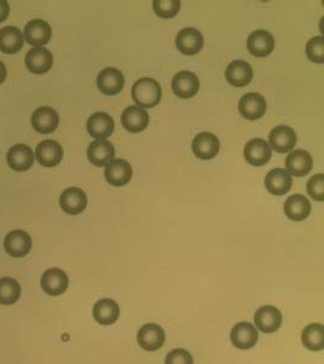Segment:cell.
I'll use <instances>...</instances> for the list:
<instances>
[{
  "label": "cell",
  "mask_w": 324,
  "mask_h": 364,
  "mask_svg": "<svg viewBox=\"0 0 324 364\" xmlns=\"http://www.w3.org/2000/svg\"><path fill=\"white\" fill-rule=\"evenodd\" d=\"M10 13V5L6 0H0V22H4Z\"/></svg>",
  "instance_id": "obj_37"
},
{
  "label": "cell",
  "mask_w": 324,
  "mask_h": 364,
  "mask_svg": "<svg viewBox=\"0 0 324 364\" xmlns=\"http://www.w3.org/2000/svg\"><path fill=\"white\" fill-rule=\"evenodd\" d=\"M271 156V147L262 138H253L245 145V158L249 164L262 167L268 163Z\"/></svg>",
  "instance_id": "obj_17"
},
{
  "label": "cell",
  "mask_w": 324,
  "mask_h": 364,
  "mask_svg": "<svg viewBox=\"0 0 324 364\" xmlns=\"http://www.w3.org/2000/svg\"><path fill=\"white\" fill-rule=\"evenodd\" d=\"M165 364H193V357L185 349H175L165 357Z\"/></svg>",
  "instance_id": "obj_36"
},
{
  "label": "cell",
  "mask_w": 324,
  "mask_h": 364,
  "mask_svg": "<svg viewBox=\"0 0 324 364\" xmlns=\"http://www.w3.org/2000/svg\"><path fill=\"white\" fill-rule=\"evenodd\" d=\"M307 192L311 195L312 198L318 202H322L324 198V175L317 174L312 176L307 182Z\"/></svg>",
  "instance_id": "obj_35"
},
{
  "label": "cell",
  "mask_w": 324,
  "mask_h": 364,
  "mask_svg": "<svg viewBox=\"0 0 324 364\" xmlns=\"http://www.w3.org/2000/svg\"><path fill=\"white\" fill-rule=\"evenodd\" d=\"M23 36L28 44L41 48L43 45L48 44L51 39V27L44 20L36 18L27 23Z\"/></svg>",
  "instance_id": "obj_11"
},
{
  "label": "cell",
  "mask_w": 324,
  "mask_h": 364,
  "mask_svg": "<svg viewBox=\"0 0 324 364\" xmlns=\"http://www.w3.org/2000/svg\"><path fill=\"white\" fill-rule=\"evenodd\" d=\"M238 110L245 119H260L267 110L266 100L258 93H245L240 98Z\"/></svg>",
  "instance_id": "obj_4"
},
{
  "label": "cell",
  "mask_w": 324,
  "mask_h": 364,
  "mask_svg": "<svg viewBox=\"0 0 324 364\" xmlns=\"http://www.w3.org/2000/svg\"><path fill=\"white\" fill-rule=\"evenodd\" d=\"M105 178L112 186H125L133 178V168L124 160H112L106 165Z\"/></svg>",
  "instance_id": "obj_15"
},
{
  "label": "cell",
  "mask_w": 324,
  "mask_h": 364,
  "mask_svg": "<svg viewBox=\"0 0 324 364\" xmlns=\"http://www.w3.org/2000/svg\"><path fill=\"white\" fill-rule=\"evenodd\" d=\"M148 122H150L148 113L141 107H128L122 115V124L130 133H141L146 129Z\"/></svg>",
  "instance_id": "obj_25"
},
{
  "label": "cell",
  "mask_w": 324,
  "mask_h": 364,
  "mask_svg": "<svg viewBox=\"0 0 324 364\" xmlns=\"http://www.w3.org/2000/svg\"><path fill=\"white\" fill-rule=\"evenodd\" d=\"M60 205L63 212L70 215L83 213L88 205V198L85 192L78 187H70L60 195Z\"/></svg>",
  "instance_id": "obj_14"
},
{
  "label": "cell",
  "mask_w": 324,
  "mask_h": 364,
  "mask_svg": "<svg viewBox=\"0 0 324 364\" xmlns=\"http://www.w3.org/2000/svg\"><path fill=\"white\" fill-rule=\"evenodd\" d=\"M25 63L28 71L34 74H45L51 70L53 63V53L49 50L41 48H33L27 53Z\"/></svg>",
  "instance_id": "obj_10"
},
{
  "label": "cell",
  "mask_w": 324,
  "mask_h": 364,
  "mask_svg": "<svg viewBox=\"0 0 324 364\" xmlns=\"http://www.w3.org/2000/svg\"><path fill=\"white\" fill-rule=\"evenodd\" d=\"M220 150V141L214 134L203 131L198 134L192 143V151L198 160H213Z\"/></svg>",
  "instance_id": "obj_7"
},
{
  "label": "cell",
  "mask_w": 324,
  "mask_h": 364,
  "mask_svg": "<svg viewBox=\"0 0 324 364\" xmlns=\"http://www.w3.org/2000/svg\"><path fill=\"white\" fill-rule=\"evenodd\" d=\"M307 58L315 63H324V38L322 36L313 37L307 41Z\"/></svg>",
  "instance_id": "obj_34"
},
{
  "label": "cell",
  "mask_w": 324,
  "mask_h": 364,
  "mask_svg": "<svg viewBox=\"0 0 324 364\" xmlns=\"http://www.w3.org/2000/svg\"><path fill=\"white\" fill-rule=\"evenodd\" d=\"M21 297V287L18 282L10 277L0 278V305H13Z\"/></svg>",
  "instance_id": "obj_32"
},
{
  "label": "cell",
  "mask_w": 324,
  "mask_h": 364,
  "mask_svg": "<svg viewBox=\"0 0 324 364\" xmlns=\"http://www.w3.org/2000/svg\"><path fill=\"white\" fill-rule=\"evenodd\" d=\"M181 3L179 0H155L153 10L163 18H171L180 11Z\"/></svg>",
  "instance_id": "obj_33"
},
{
  "label": "cell",
  "mask_w": 324,
  "mask_h": 364,
  "mask_svg": "<svg viewBox=\"0 0 324 364\" xmlns=\"http://www.w3.org/2000/svg\"><path fill=\"white\" fill-rule=\"evenodd\" d=\"M6 160L10 168L15 171H27L34 163V155L31 147L20 143L10 148Z\"/></svg>",
  "instance_id": "obj_24"
},
{
  "label": "cell",
  "mask_w": 324,
  "mask_h": 364,
  "mask_svg": "<svg viewBox=\"0 0 324 364\" xmlns=\"http://www.w3.org/2000/svg\"><path fill=\"white\" fill-rule=\"evenodd\" d=\"M304 346L311 351H322L324 349V328L320 323H311L302 330Z\"/></svg>",
  "instance_id": "obj_31"
},
{
  "label": "cell",
  "mask_w": 324,
  "mask_h": 364,
  "mask_svg": "<svg viewBox=\"0 0 324 364\" xmlns=\"http://www.w3.org/2000/svg\"><path fill=\"white\" fill-rule=\"evenodd\" d=\"M313 167V160L310 153L304 150H295L289 153V156L285 160V171L292 174L294 176H305L310 173Z\"/></svg>",
  "instance_id": "obj_21"
},
{
  "label": "cell",
  "mask_w": 324,
  "mask_h": 364,
  "mask_svg": "<svg viewBox=\"0 0 324 364\" xmlns=\"http://www.w3.org/2000/svg\"><path fill=\"white\" fill-rule=\"evenodd\" d=\"M171 88L179 98H191L200 90V79L192 72H179L178 74L174 76Z\"/></svg>",
  "instance_id": "obj_16"
},
{
  "label": "cell",
  "mask_w": 324,
  "mask_h": 364,
  "mask_svg": "<svg viewBox=\"0 0 324 364\" xmlns=\"http://www.w3.org/2000/svg\"><path fill=\"white\" fill-rule=\"evenodd\" d=\"M285 213L292 221H302L311 213V203L305 195H290L285 200Z\"/></svg>",
  "instance_id": "obj_29"
},
{
  "label": "cell",
  "mask_w": 324,
  "mask_h": 364,
  "mask_svg": "<svg viewBox=\"0 0 324 364\" xmlns=\"http://www.w3.org/2000/svg\"><path fill=\"white\" fill-rule=\"evenodd\" d=\"M36 158L43 167H56L63 158V146L58 141L44 140L37 146Z\"/></svg>",
  "instance_id": "obj_18"
},
{
  "label": "cell",
  "mask_w": 324,
  "mask_h": 364,
  "mask_svg": "<svg viewBox=\"0 0 324 364\" xmlns=\"http://www.w3.org/2000/svg\"><path fill=\"white\" fill-rule=\"evenodd\" d=\"M96 83L98 90L105 95H117L124 88V76L119 70L107 67L98 73Z\"/></svg>",
  "instance_id": "obj_12"
},
{
  "label": "cell",
  "mask_w": 324,
  "mask_h": 364,
  "mask_svg": "<svg viewBox=\"0 0 324 364\" xmlns=\"http://www.w3.org/2000/svg\"><path fill=\"white\" fill-rule=\"evenodd\" d=\"M293 186V178L285 169L276 168L267 174L265 187L273 195H283L290 191Z\"/></svg>",
  "instance_id": "obj_27"
},
{
  "label": "cell",
  "mask_w": 324,
  "mask_h": 364,
  "mask_svg": "<svg viewBox=\"0 0 324 364\" xmlns=\"http://www.w3.org/2000/svg\"><path fill=\"white\" fill-rule=\"evenodd\" d=\"M115 146L110 141L96 140L88 147V158L96 167H105L115 158Z\"/></svg>",
  "instance_id": "obj_28"
},
{
  "label": "cell",
  "mask_w": 324,
  "mask_h": 364,
  "mask_svg": "<svg viewBox=\"0 0 324 364\" xmlns=\"http://www.w3.org/2000/svg\"><path fill=\"white\" fill-rule=\"evenodd\" d=\"M6 76H8V70H6L4 63L0 61V84L4 83V80L6 79Z\"/></svg>",
  "instance_id": "obj_38"
},
{
  "label": "cell",
  "mask_w": 324,
  "mask_h": 364,
  "mask_svg": "<svg viewBox=\"0 0 324 364\" xmlns=\"http://www.w3.org/2000/svg\"><path fill=\"white\" fill-rule=\"evenodd\" d=\"M225 77L227 83L237 88H243L253 79V68L243 60H235L227 66Z\"/></svg>",
  "instance_id": "obj_22"
},
{
  "label": "cell",
  "mask_w": 324,
  "mask_h": 364,
  "mask_svg": "<svg viewBox=\"0 0 324 364\" xmlns=\"http://www.w3.org/2000/svg\"><path fill=\"white\" fill-rule=\"evenodd\" d=\"M259 340L258 330L249 322H240L232 328L231 342L240 350L253 349Z\"/></svg>",
  "instance_id": "obj_8"
},
{
  "label": "cell",
  "mask_w": 324,
  "mask_h": 364,
  "mask_svg": "<svg viewBox=\"0 0 324 364\" xmlns=\"http://www.w3.org/2000/svg\"><path fill=\"white\" fill-rule=\"evenodd\" d=\"M268 141L272 148L278 153H287L292 151L297 143L298 138L297 134L290 126L287 125H278L272 129L268 136Z\"/></svg>",
  "instance_id": "obj_13"
},
{
  "label": "cell",
  "mask_w": 324,
  "mask_h": 364,
  "mask_svg": "<svg viewBox=\"0 0 324 364\" xmlns=\"http://www.w3.org/2000/svg\"><path fill=\"white\" fill-rule=\"evenodd\" d=\"M119 306L113 299H101L93 306V315L98 325H112L119 318Z\"/></svg>",
  "instance_id": "obj_26"
},
{
  "label": "cell",
  "mask_w": 324,
  "mask_h": 364,
  "mask_svg": "<svg viewBox=\"0 0 324 364\" xmlns=\"http://www.w3.org/2000/svg\"><path fill=\"white\" fill-rule=\"evenodd\" d=\"M131 96L141 108H152L160 103L162 88L157 80L141 78L133 85Z\"/></svg>",
  "instance_id": "obj_1"
},
{
  "label": "cell",
  "mask_w": 324,
  "mask_h": 364,
  "mask_svg": "<svg viewBox=\"0 0 324 364\" xmlns=\"http://www.w3.org/2000/svg\"><path fill=\"white\" fill-rule=\"evenodd\" d=\"M4 248L10 256L23 258L31 252V235L22 230H13L5 237Z\"/></svg>",
  "instance_id": "obj_6"
},
{
  "label": "cell",
  "mask_w": 324,
  "mask_h": 364,
  "mask_svg": "<svg viewBox=\"0 0 324 364\" xmlns=\"http://www.w3.org/2000/svg\"><path fill=\"white\" fill-rule=\"evenodd\" d=\"M249 53L257 58H266L275 49V38L270 32L259 30L249 36Z\"/></svg>",
  "instance_id": "obj_20"
},
{
  "label": "cell",
  "mask_w": 324,
  "mask_h": 364,
  "mask_svg": "<svg viewBox=\"0 0 324 364\" xmlns=\"http://www.w3.org/2000/svg\"><path fill=\"white\" fill-rule=\"evenodd\" d=\"M23 34L18 27L8 26L0 30V51L16 53L22 49Z\"/></svg>",
  "instance_id": "obj_30"
},
{
  "label": "cell",
  "mask_w": 324,
  "mask_h": 364,
  "mask_svg": "<svg viewBox=\"0 0 324 364\" xmlns=\"http://www.w3.org/2000/svg\"><path fill=\"white\" fill-rule=\"evenodd\" d=\"M86 129L93 138L105 140L110 138L115 131V122L112 117L103 112H96L89 117Z\"/></svg>",
  "instance_id": "obj_23"
},
{
  "label": "cell",
  "mask_w": 324,
  "mask_h": 364,
  "mask_svg": "<svg viewBox=\"0 0 324 364\" xmlns=\"http://www.w3.org/2000/svg\"><path fill=\"white\" fill-rule=\"evenodd\" d=\"M40 285L45 293L50 297H58L63 295L68 288V277L66 272L53 267L43 273Z\"/></svg>",
  "instance_id": "obj_5"
},
{
  "label": "cell",
  "mask_w": 324,
  "mask_h": 364,
  "mask_svg": "<svg viewBox=\"0 0 324 364\" xmlns=\"http://www.w3.org/2000/svg\"><path fill=\"white\" fill-rule=\"evenodd\" d=\"M32 126L36 131L40 134L53 133L58 129V112L51 107L44 106L37 108L32 115Z\"/></svg>",
  "instance_id": "obj_19"
},
{
  "label": "cell",
  "mask_w": 324,
  "mask_h": 364,
  "mask_svg": "<svg viewBox=\"0 0 324 364\" xmlns=\"http://www.w3.org/2000/svg\"><path fill=\"white\" fill-rule=\"evenodd\" d=\"M138 342L146 351H157L164 345V329L156 323H147L138 330Z\"/></svg>",
  "instance_id": "obj_3"
},
{
  "label": "cell",
  "mask_w": 324,
  "mask_h": 364,
  "mask_svg": "<svg viewBox=\"0 0 324 364\" xmlns=\"http://www.w3.org/2000/svg\"><path fill=\"white\" fill-rule=\"evenodd\" d=\"M254 322L260 332L271 334L280 328L283 317L277 307L266 305V306L260 307L258 311L255 312Z\"/></svg>",
  "instance_id": "obj_2"
},
{
  "label": "cell",
  "mask_w": 324,
  "mask_h": 364,
  "mask_svg": "<svg viewBox=\"0 0 324 364\" xmlns=\"http://www.w3.org/2000/svg\"><path fill=\"white\" fill-rule=\"evenodd\" d=\"M203 44H205V39L197 28H192V27L183 28L176 36V48L183 55L192 56L200 53L203 48Z\"/></svg>",
  "instance_id": "obj_9"
}]
</instances>
